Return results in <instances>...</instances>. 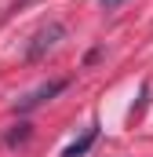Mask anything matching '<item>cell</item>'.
<instances>
[{
    "label": "cell",
    "instance_id": "1",
    "mask_svg": "<svg viewBox=\"0 0 153 157\" xmlns=\"http://www.w3.org/2000/svg\"><path fill=\"white\" fill-rule=\"evenodd\" d=\"M62 37H66V26H62V22H47V26H40L37 33H33V40L26 44V59H44Z\"/></svg>",
    "mask_w": 153,
    "mask_h": 157
},
{
    "label": "cell",
    "instance_id": "2",
    "mask_svg": "<svg viewBox=\"0 0 153 157\" xmlns=\"http://www.w3.org/2000/svg\"><path fill=\"white\" fill-rule=\"evenodd\" d=\"M58 91H66V80H47V84H40V88H33L29 95H22L18 99V113H29V110H37V106H44L47 99H55Z\"/></svg>",
    "mask_w": 153,
    "mask_h": 157
},
{
    "label": "cell",
    "instance_id": "3",
    "mask_svg": "<svg viewBox=\"0 0 153 157\" xmlns=\"http://www.w3.org/2000/svg\"><path fill=\"white\" fill-rule=\"evenodd\" d=\"M95 139H99V124H91V128H88L76 143H69V146L62 150V157H84L88 150H91V143H95Z\"/></svg>",
    "mask_w": 153,
    "mask_h": 157
},
{
    "label": "cell",
    "instance_id": "4",
    "mask_svg": "<svg viewBox=\"0 0 153 157\" xmlns=\"http://www.w3.org/2000/svg\"><path fill=\"white\" fill-rule=\"evenodd\" d=\"M120 4H124V0H99V7H102V11H117Z\"/></svg>",
    "mask_w": 153,
    "mask_h": 157
}]
</instances>
